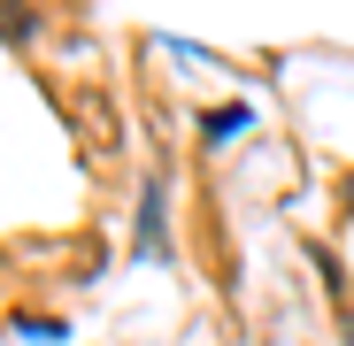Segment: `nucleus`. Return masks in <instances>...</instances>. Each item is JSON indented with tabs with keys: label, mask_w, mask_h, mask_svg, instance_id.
<instances>
[{
	"label": "nucleus",
	"mask_w": 354,
	"mask_h": 346,
	"mask_svg": "<svg viewBox=\"0 0 354 346\" xmlns=\"http://www.w3.org/2000/svg\"><path fill=\"white\" fill-rule=\"evenodd\" d=\"M346 346H354V323H346Z\"/></svg>",
	"instance_id": "nucleus-1"
}]
</instances>
